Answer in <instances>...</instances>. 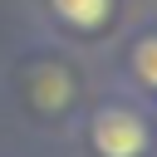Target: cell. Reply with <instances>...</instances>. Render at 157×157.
Returning a JSON list of instances; mask_svg holds the SVG:
<instances>
[{
  "instance_id": "cell-1",
  "label": "cell",
  "mask_w": 157,
  "mask_h": 157,
  "mask_svg": "<svg viewBox=\"0 0 157 157\" xmlns=\"http://www.w3.org/2000/svg\"><path fill=\"white\" fill-rule=\"evenodd\" d=\"M88 137H93L98 157H142V152H147V142H152V132H147L142 113L118 108V103H108V108H98V113H93Z\"/></svg>"
},
{
  "instance_id": "cell-2",
  "label": "cell",
  "mask_w": 157,
  "mask_h": 157,
  "mask_svg": "<svg viewBox=\"0 0 157 157\" xmlns=\"http://www.w3.org/2000/svg\"><path fill=\"white\" fill-rule=\"evenodd\" d=\"M54 15L74 29H98L108 15H113V0H49Z\"/></svg>"
},
{
  "instance_id": "cell-3",
  "label": "cell",
  "mask_w": 157,
  "mask_h": 157,
  "mask_svg": "<svg viewBox=\"0 0 157 157\" xmlns=\"http://www.w3.org/2000/svg\"><path fill=\"white\" fill-rule=\"evenodd\" d=\"M132 78L142 88H157V34L137 39V49H132Z\"/></svg>"
}]
</instances>
